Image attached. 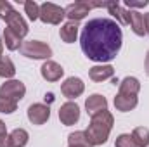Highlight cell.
<instances>
[{
  "mask_svg": "<svg viewBox=\"0 0 149 147\" xmlns=\"http://www.w3.org/2000/svg\"><path fill=\"white\" fill-rule=\"evenodd\" d=\"M123 43V33L116 21L108 17L90 19L81 31L80 45L83 54L95 62L113 61Z\"/></svg>",
  "mask_w": 149,
  "mask_h": 147,
  "instance_id": "obj_1",
  "label": "cell"
},
{
  "mask_svg": "<svg viewBox=\"0 0 149 147\" xmlns=\"http://www.w3.org/2000/svg\"><path fill=\"white\" fill-rule=\"evenodd\" d=\"M113 123H114L113 114L108 109L90 118V125L85 130V135H87V140H88L90 147L92 146H102V144L108 142L109 133H111V128H113Z\"/></svg>",
  "mask_w": 149,
  "mask_h": 147,
  "instance_id": "obj_2",
  "label": "cell"
},
{
  "mask_svg": "<svg viewBox=\"0 0 149 147\" xmlns=\"http://www.w3.org/2000/svg\"><path fill=\"white\" fill-rule=\"evenodd\" d=\"M19 52H21V55L30 57V59H49V57L52 55V49H50L47 43L38 42V40L23 42Z\"/></svg>",
  "mask_w": 149,
  "mask_h": 147,
  "instance_id": "obj_3",
  "label": "cell"
},
{
  "mask_svg": "<svg viewBox=\"0 0 149 147\" xmlns=\"http://www.w3.org/2000/svg\"><path fill=\"white\" fill-rule=\"evenodd\" d=\"M26 94V87L19 80H7L0 85V99H7L12 102H19Z\"/></svg>",
  "mask_w": 149,
  "mask_h": 147,
  "instance_id": "obj_4",
  "label": "cell"
},
{
  "mask_svg": "<svg viewBox=\"0 0 149 147\" xmlns=\"http://www.w3.org/2000/svg\"><path fill=\"white\" fill-rule=\"evenodd\" d=\"M66 17V12L61 5H56L52 2H45L40 5V17L45 24H61V21Z\"/></svg>",
  "mask_w": 149,
  "mask_h": 147,
  "instance_id": "obj_5",
  "label": "cell"
},
{
  "mask_svg": "<svg viewBox=\"0 0 149 147\" xmlns=\"http://www.w3.org/2000/svg\"><path fill=\"white\" fill-rule=\"evenodd\" d=\"M5 23H7V28H10L16 35L19 38H24L28 35V31H30V28H28V24H26V21L23 19V16L17 12V10H12L5 19H3Z\"/></svg>",
  "mask_w": 149,
  "mask_h": 147,
  "instance_id": "obj_6",
  "label": "cell"
},
{
  "mask_svg": "<svg viewBox=\"0 0 149 147\" xmlns=\"http://www.w3.org/2000/svg\"><path fill=\"white\" fill-rule=\"evenodd\" d=\"M59 119H61V123L66 125V126H71L74 123H78V119H80V107H78L74 102H66V104H63L61 109H59Z\"/></svg>",
  "mask_w": 149,
  "mask_h": 147,
  "instance_id": "obj_7",
  "label": "cell"
},
{
  "mask_svg": "<svg viewBox=\"0 0 149 147\" xmlns=\"http://www.w3.org/2000/svg\"><path fill=\"white\" fill-rule=\"evenodd\" d=\"M83 90H85V83L80 80V78H68L63 85H61V92H63V95L64 97H68V99H76V97H80L81 94H83Z\"/></svg>",
  "mask_w": 149,
  "mask_h": 147,
  "instance_id": "obj_8",
  "label": "cell"
},
{
  "mask_svg": "<svg viewBox=\"0 0 149 147\" xmlns=\"http://www.w3.org/2000/svg\"><path fill=\"white\" fill-rule=\"evenodd\" d=\"M50 118V107L45 104H31L28 107V119L33 125H43Z\"/></svg>",
  "mask_w": 149,
  "mask_h": 147,
  "instance_id": "obj_9",
  "label": "cell"
},
{
  "mask_svg": "<svg viewBox=\"0 0 149 147\" xmlns=\"http://www.w3.org/2000/svg\"><path fill=\"white\" fill-rule=\"evenodd\" d=\"M90 9H92V7H90L88 2H74V3H70V5L64 9V12H66V17H68L70 21L78 23V21H81V19L88 14Z\"/></svg>",
  "mask_w": 149,
  "mask_h": 147,
  "instance_id": "obj_10",
  "label": "cell"
},
{
  "mask_svg": "<svg viewBox=\"0 0 149 147\" xmlns=\"http://www.w3.org/2000/svg\"><path fill=\"white\" fill-rule=\"evenodd\" d=\"M40 73L43 76V80H47V81H57V80L63 78L64 69H63L61 64H57L54 61H45L40 68Z\"/></svg>",
  "mask_w": 149,
  "mask_h": 147,
  "instance_id": "obj_11",
  "label": "cell"
},
{
  "mask_svg": "<svg viewBox=\"0 0 149 147\" xmlns=\"http://www.w3.org/2000/svg\"><path fill=\"white\" fill-rule=\"evenodd\" d=\"M85 109H87V112H88L90 118H92V116H95V114H99V112H102V111L108 109V101H106L104 95L94 94V95H90V97L85 101Z\"/></svg>",
  "mask_w": 149,
  "mask_h": 147,
  "instance_id": "obj_12",
  "label": "cell"
},
{
  "mask_svg": "<svg viewBox=\"0 0 149 147\" xmlns=\"http://www.w3.org/2000/svg\"><path fill=\"white\" fill-rule=\"evenodd\" d=\"M106 9L109 10V14H111L113 17H116V23H118V24H123V26L130 24V10L123 9V7H121L116 0L108 2Z\"/></svg>",
  "mask_w": 149,
  "mask_h": 147,
  "instance_id": "obj_13",
  "label": "cell"
},
{
  "mask_svg": "<svg viewBox=\"0 0 149 147\" xmlns=\"http://www.w3.org/2000/svg\"><path fill=\"white\" fill-rule=\"evenodd\" d=\"M139 104L137 95H125V94H118L114 97V107L121 112H128V111L135 109Z\"/></svg>",
  "mask_w": 149,
  "mask_h": 147,
  "instance_id": "obj_14",
  "label": "cell"
},
{
  "mask_svg": "<svg viewBox=\"0 0 149 147\" xmlns=\"http://www.w3.org/2000/svg\"><path fill=\"white\" fill-rule=\"evenodd\" d=\"M88 76H90V80H92V81L101 83V81L109 80V78H113V76H114V68H113V66H109V64L94 66V68H90Z\"/></svg>",
  "mask_w": 149,
  "mask_h": 147,
  "instance_id": "obj_15",
  "label": "cell"
},
{
  "mask_svg": "<svg viewBox=\"0 0 149 147\" xmlns=\"http://www.w3.org/2000/svg\"><path fill=\"white\" fill-rule=\"evenodd\" d=\"M120 92L118 94H125V95H137L141 90V81L134 76H127L123 78L120 83Z\"/></svg>",
  "mask_w": 149,
  "mask_h": 147,
  "instance_id": "obj_16",
  "label": "cell"
},
{
  "mask_svg": "<svg viewBox=\"0 0 149 147\" xmlns=\"http://www.w3.org/2000/svg\"><path fill=\"white\" fill-rule=\"evenodd\" d=\"M59 35H61V40H63L64 43H73L74 40H76V37H78V23L68 21L66 24L61 26Z\"/></svg>",
  "mask_w": 149,
  "mask_h": 147,
  "instance_id": "obj_17",
  "label": "cell"
},
{
  "mask_svg": "<svg viewBox=\"0 0 149 147\" xmlns=\"http://www.w3.org/2000/svg\"><path fill=\"white\" fill-rule=\"evenodd\" d=\"M130 26H132V31L139 37H144L146 35V26H144V16L137 10H130Z\"/></svg>",
  "mask_w": 149,
  "mask_h": 147,
  "instance_id": "obj_18",
  "label": "cell"
},
{
  "mask_svg": "<svg viewBox=\"0 0 149 147\" xmlns=\"http://www.w3.org/2000/svg\"><path fill=\"white\" fill-rule=\"evenodd\" d=\"M3 43H5V47L9 50H17L23 45V38H19L10 28H5V31H3Z\"/></svg>",
  "mask_w": 149,
  "mask_h": 147,
  "instance_id": "obj_19",
  "label": "cell"
},
{
  "mask_svg": "<svg viewBox=\"0 0 149 147\" xmlns=\"http://www.w3.org/2000/svg\"><path fill=\"white\" fill-rule=\"evenodd\" d=\"M132 139L137 147H148L149 146V128L146 126H137L132 132Z\"/></svg>",
  "mask_w": 149,
  "mask_h": 147,
  "instance_id": "obj_20",
  "label": "cell"
},
{
  "mask_svg": "<svg viewBox=\"0 0 149 147\" xmlns=\"http://www.w3.org/2000/svg\"><path fill=\"white\" fill-rule=\"evenodd\" d=\"M9 137H10L12 147H24L28 144V139H30V135H28V132H26L24 128H16V130H12V133H10Z\"/></svg>",
  "mask_w": 149,
  "mask_h": 147,
  "instance_id": "obj_21",
  "label": "cell"
},
{
  "mask_svg": "<svg viewBox=\"0 0 149 147\" xmlns=\"http://www.w3.org/2000/svg\"><path fill=\"white\" fill-rule=\"evenodd\" d=\"M14 74H16V66H14V62L10 61V57L3 55V57L0 59V76H2V78H12Z\"/></svg>",
  "mask_w": 149,
  "mask_h": 147,
  "instance_id": "obj_22",
  "label": "cell"
},
{
  "mask_svg": "<svg viewBox=\"0 0 149 147\" xmlns=\"http://www.w3.org/2000/svg\"><path fill=\"white\" fill-rule=\"evenodd\" d=\"M24 12L28 14L30 21H37L40 17V5L37 2H33V0H26L24 2Z\"/></svg>",
  "mask_w": 149,
  "mask_h": 147,
  "instance_id": "obj_23",
  "label": "cell"
},
{
  "mask_svg": "<svg viewBox=\"0 0 149 147\" xmlns=\"http://www.w3.org/2000/svg\"><path fill=\"white\" fill-rule=\"evenodd\" d=\"M68 142H70V146H88L90 147L88 140H87L85 132H74V133H70Z\"/></svg>",
  "mask_w": 149,
  "mask_h": 147,
  "instance_id": "obj_24",
  "label": "cell"
},
{
  "mask_svg": "<svg viewBox=\"0 0 149 147\" xmlns=\"http://www.w3.org/2000/svg\"><path fill=\"white\" fill-rule=\"evenodd\" d=\"M114 147H137V146H135L130 133H121V135H118V139L114 142Z\"/></svg>",
  "mask_w": 149,
  "mask_h": 147,
  "instance_id": "obj_25",
  "label": "cell"
},
{
  "mask_svg": "<svg viewBox=\"0 0 149 147\" xmlns=\"http://www.w3.org/2000/svg\"><path fill=\"white\" fill-rule=\"evenodd\" d=\"M17 109V102H12V101H7V99H0V112L3 114H10Z\"/></svg>",
  "mask_w": 149,
  "mask_h": 147,
  "instance_id": "obj_26",
  "label": "cell"
},
{
  "mask_svg": "<svg viewBox=\"0 0 149 147\" xmlns=\"http://www.w3.org/2000/svg\"><path fill=\"white\" fill-rule=\"evenodd\" d=\"M12 10H14V7L10 5V2H7V0H0V17H2V19H5Z\"/></svg>",
  "mask_w": 149,
  "mask_h": 147,
  "instance_id": "obj_27",
  "label": "cell"
},
{
  "mask_svg": "<svg viewBox=\"0 0 149 147\" xmlns=\"http://www.w3.org/2000/svg\"><path fill=\"white\" fill-rule=\"evenodd\" d=\"M0 147H12V144H10V137H9L7 133L0 135Z\"/></svg>",
  "mask_w": 149,
  "mask_h": 147,
  "instance_id": "obj_28",
  "label": "cell"
},
{
  "mask_svg": "<svg viewBox=\"0 0 149 147\" xmlns=\"http://www.w3.org/2000/svg\"><path fill=\"white\" fill-rule=\"evenodd\" d=\"M148 3H149L148 0H144V2H139V3H135V2H130V0H128V2H125V5H127V7H146Z\"/></svg>",
  "mask_w": 149,
  "mask_h": 147,
  "instance_id": "obj_29",
  "label": "cell"
},
{
  "mask_svg": "<svg viewBox=\"0 0 149 147\" xmlns=\"http://www.w3.org/2000/svg\"><path fill=\"white\" fill-rule=\"evenodd\" d=\"M144 26H146V33L149 35V12L144 14Z\"/></svg>",
  "mask_w": 149,
  "mask_h": 147,
  "instance_id": "obj_30",
  "label": "cell"
},
{
  "mask_svg": "<svg viewBox=\"0 0 149 147\" xmlns=\"http://www.w3.org/2000/svg\"><path fill=\"white\" fill-rule=\"evenodd\" d=\"M3 133H7V126H5V123L0 119V135H3Z\"/></svg>",
  "mask_w": 149,
  "mask_h": 147,
  "instance_id": "obj_31",
  "label": "cell"
},
{
  "mask_svg": "<svg viewBox=\"0 0 149 147\" xmlns=\"http://www.w3.org/2000/svg\"><path fill=\"white\" fill-rule=\"evenodd\" d=\"M144 68H146V73L149 76V52L146 54V61H144Z\"/></svg>",
  "mask_w": 149,
  "mask_h": 147,
  "instance_id": "obj_32",
  "label": "cell"
},
{
  "mask_svg": "<svg viewBox=\"0 0 149 147\" xmlns=\"http://www.w3.org/2000/svg\"><path fill=\"white\" fill-rule=\"evenodd\" d=\"M3 57V42H0V59Z\"/></svg>",
  "mask_w": 149,
  "mask_h": 147,
  "instance_id": "obj_33",
  "label": "cell"
},
{
  "mask_svg": "<svg viewBox=\"0 0 149 147\" xmlns=\"http://www.w3.org/2000/svg\"><path fill=\"white\" fill-rule=\"evenodd\" d=\"M68 147H88V146H68Z\"/></svg>",
  "mask_w": 149,
  "mask_h": 147,
  "instance_id": "obj_34",
  "label": "cell"
}]
</instances>
